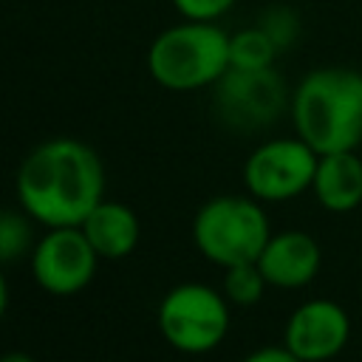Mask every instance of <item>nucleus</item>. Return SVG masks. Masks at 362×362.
<instances>
[{"instance_id": "a211bd4d", "label": "nucleus", "mask_w": 362, "mask_h": 362, "mask_svg": "<svg viewBox=\"0 0 362 362\" xmlns=\"http://www.w3.org/2000/svg\"><path fill=\"white\" fill-rule=\"evenodd\" d=\"M240 362H303V359L294 356L286 345H263V348L246 354Z\"/></svg>"}, {"instance_id": "f8f14e48", "label": "nucleus", "mask_w": 362, "mask_h": 362, "mask_svg": "<svg viewBox=\"0 0 362 362\" xmlns=\"http://www.w3.org/2000/svg\"><path fill=\"white\" fill-rule=\"evenodd\" d=\"M311 192L325 212H354L362 204V158L356 156V150L320 156Z\"/></svg>"}, {"instance_id": "f257e3e1", "label": "nucleus", "mask_w": 362, "mask_h": 362, "mask_svg": "<svg viewBox=\"0 0 362 362\" xmlns=\"http://www.w3.org/2000/svg\"><path fill=\"white\" fill-rule=\"evenodd\" d=\"M14 195L23 212L45 229L79 226L105 198L102 158L79 139H48L20 161Z\"/></svg>"}, {"instance_id": "ddd939ff", "label": "nucleus", "mask_w": 362, "mask_h": 362, "mask_svg": "<svg viewBox=\"0 0 362 362\" xmlns=\"http://www.w3.org/2000/svg\"><path fill=\"white\" fill-rule=\"evenodd\" d=\"M277 42L266 34V28L257 23L252 28H240L229 34V62L232 68L240 71H263L274 65L277 57Z\"/></svg>"}, {"instance_id": "aec40b11", "label": "nucleus", "mask_w": 362, "mask_h": 362, "mask_svg": "<svg viewBox=\"0 0 362 362\" xmlns=\"http://www.w3.org/2000/svg\"><path fill=\"white\" fill-rule=\"evenodd\" d=\"M0 362H37V359L31 354H25V351H8V354L0 356Z\"/></svg>"}, {"instance_id": "39448f33", "label": "nucleus", "mask_w": 362, "mask_h": 362, "mask_svg": "<svg viewBox=\"0 0 362 362\" xmlns=\"http://www.w3.org/2000/svg\"><path fill=\"white\" fill-rule=\"evenodd\" d=\"M156 325L170 348L192 356L209 354L229 334V300L206 283H178L161 297Z\"/></svg>"}, {"instance_id": "6ab92c4d", "label": "nucleus", "mask_w": 362, "mask_h": 362, "mask_svg": "<svg viewBox=\"0 0 362 362\" xmlns=\"http://www.w3.org/2000/svg\"><path fill=\"white\" fill-rule=\"evenodd\" d=\"M6 308H8V283L3 274V263H0V320L6 317Z\"/></svg>"}, {"instance_id": "1a4fd4ad", "label": "nucleus", "mask_w": 362, "mask_h": 362, "mask_svg": "<svg viewBox=\"0 0 362 362\" xmlns=\"http://www.w3.org/2000/svg\"><path fill=\"white\" fill-rule=\"evenodd\" d=\"M348 339L351 317L339 303L328 297L300 303L283 328V345L303 362H328L348 345Z\"/></svg>"}, {"instance_id": "f03ea898", "label": "nucleus", "mask_w": 362, "mask_h": 362, "mask_svg": "<svg viewBox=\"0 0 362 362\" xmlns=\"http://www.w3.org/2000/svg\"><path fill=\"white\" fill-rule=\"evenodd\" d=\"M294 133L320 156L356 150L362 144V71L322 65L308 71L291 99Z\"/></svg>"}, {"instance_id": "9b49d317", "label": "nucleus", "mask_w": 362, "mask_h": 362, "mask_svg": "<svg viewBox=\"0 0 362 362\" xmlns=\"http://www.w3.org/2000/svg\"><path fill=\"white\" fill-rule=\"evenodd\" d=\"M79 229L85 232V238L90 240V246L102 260H122L133 255L141 238L139 215L127 204L110 198H102L90 209V215L79 223Z\"/></svg>"}, {"instance_id": "7ed1b4c3", "label": "nucleus", "mask_w": 362, "mask_h": 362, "mask_svg": "<svg viewBox=\"0 0 362 362\" xmlns=\"http://www.w3.org/2000/svg\"><path fill=\"white\" fill-rule=\"evenodd\" d=\"M229 68V34L206 20L170 25L147 51V71L167 90L187 93L218 85Z\"/></svg>"}, {"instance_id": "2eb2a0df", "label": "nucleus", "mask_w": 362, "mask_h": 362, "mask_svg": "<svg viewBox=\"0 0 362 362\" xmlns=\"http://www.w3.org/2000/svg\"><path fill=\"white\" fill-rule=\"evenodd\" d=\"M266 286L269 283H266L263 272L257 269V263H238V266L223 269V286H221V291L235 305H255L263 297Z\"/></svg>"}, {"instance_id": "9d476101", "label": "nucleus", "mask_w": 362, "mask_h": 362, "mask_svg": "<svg viewBox=\"0 0 362 362\" xmlns=\"http://www.w3.org/2000/svg\"><path fill=\"white\" fill-rule=\"evenodd\" d=\"M257 269L266 283L274 288H303L308 286L322 266L320 243L303 229L272 232L263 252L257 255Z\"/></svg>"}, {"instance_id": "423d86ee", "label": "nucleus", "mask_w": 362, "mask_h": 362, "mask_svg": "<svg viewBox=\"0 0 362 362\" xmlns=\"http://www.w3.org/2000/svg\"><path fill=\"white\" fill-rule=\"evenodd\" d=\"M320 153L297 133L260 141L243 161V184L260 204H283L311 189Z\"/></svg>"}, {"instance_id": "20e7f679", "label": "nucleus", "mask_w": 362, "mask_h": 362, "mask_svg": "<svg viewBox=\"0 0 362 362\" xmlns=\"http://www.w3.org/2000/svg\"><path fill=\"white\" fill-rule=\"evenodd\" d=\"M269 238V215L252 195H215L192 218L195 249L221 269L255 263Z\"/></svg>"}, {"instance_id": "dca6fc26", "label": "nucleus", "mask_w": 362, "mask_h": 362, "mask_svg": "<svg viewBox=\"0 0 362 362\" xmlns=\"http://www.w3.org/2000/svg\"><path fill=\"white\" fill-rule=\"evenodd\" d=\"M260 25L277 42V48H288L297 40V31H300V20H297V14L291 8H272L260 20Z\"/></svg>"}, {"instance_id": "6e6552de", "label": "nucleus", "mask_w": 362, "mask_h": 362, "mask_svg": "<svg viewBox=\"0 0 362 362\" xmlns=\"http://www.w3.org/2000/svg\"><path fill=\"white\" fill-rule=\"evenodd\" d=\"M215 107L221 119L240 130H255L272 124L286 107V85L274 68L240 71L229 68L218 79Z\"/></svg>"}, {"instance_id": "0eeeda50", "label": "nucleus", "mask_w": 362, "mask_h": 362, "mask_svg": "<svg viewBox=\"0 0 362 362\" xmlns=\"http://www.w3.org/2000/svg\"><path fill=\"white\" fill-rule=\"evenodd\" d=\"M102 257L79 226H51L28 255L34 283L54 297L79 294L96 274Z\"/></svg>"}, {"instance_id": "4468645a", "label": "nucleus", "mask_w": 362, "mask_h": 362, "mask_svg": "<svg viewBox=\"0 0 362 362\" xmlns=\"http://www.w3.org/2000/svg\"><path fill=\"white\" fill-rule=\"evenodd\" d=\"M34 218L14 209H0V263L20 260L34 249Z\"/></svg>"}, {"instance_id": "f3484780", "label": "nucleus", "mask_w": 362, "mask_h": 362, "mask_svg": "<svg viewBox=\"0 0 362 362\" xmlns=\"http://www.w3.org/2000/svg\"><path fill=\"white\" fill-rule=\"evenodd\" d=\"M238 0H173V6L181 11L184 20H206V23H215Z\"/></svg>"}]
</instances>
